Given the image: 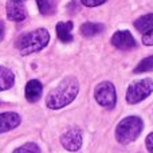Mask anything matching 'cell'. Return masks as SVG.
I'll return each mask as SVG.
<instances>
[{"label": "cell", "mask_w": 153, "mask_h": 153, "mask_svg": "<svg viewBox=\"0 0 153 153\" xmlns=\"http://www.w3.org/2000/svg\"><path fill=\"white\" fill-rule=\"evenodd\" d=\"M79 91V83L75 78L70 76L66 78L58 85L54 90L48 93L46 97V105L47 108L53 109V110H58L69 103H71L75 100Z\"/></svg>", "instance_id": "cell-1"}, {"label": "cell", "mask_w": 153, "mask_h": 153, "mask_svg": "<svg viewBox=\"0 0 153 153\" xmlns=\"http://www.w3.org/2000/svg\"><path fill=\"white\" fill-rule=\"evenodd\" d=\"M50 42V34L46 28H36L31 32L22 35L16 42V47L20 51L22 55L38 53L43 50Z\"/></svg>", "instance_id": "cell-2"}, {"label": "cell", "mask_w": 153, "mask_h": 153, "mask_svg": "<svg viewBox=\"0 0 153 153\" xmlns=\"http://www.w3.org/2000/svg\"><path fill=\"white\" fill-rule=\"evenodd\" d=\"M144 128V122L136 116L126 117L116 128V138L121 144H130L137 140Z\"/></svg>", "instance_id": "cell-3"}, {"label": "cell", "mask_w": 153, "mask_h": 153, "mask_svg": "<svg viewBox=\"0 0 153 153\" xmlns=\"http://www.w3.org/2000/svg\"><path fill=\"white\" fill-rule=\"evenodd\" d=\"M153 91V82L152 79L145 78L141 81H136L133 83H130V86L128 87L126 91V101L128 103H138L141 101H144L145 98H148Z\"/></svg>", "instance_id": "cell-4"}, {"label": "cell", "mask_w": 153, "mask_h": 153, "mask_svg": "<svg viewBox=\"0 0 153 153\" xmlns=\"http://www.w3.org/2000/svg\"><path fill=\"white\" fill-rule=\"evenodd\" d=\"M94 98L98 102V105H101L102 108L113 109L117 102V94H116L114 85L108 81L101 82V83L97 85V87H95Z\"/></svg>", "instance_id": "cell-5"}, {"label": "cell", "mask_w": 153, "mask_h": 153, "mask_svg": "<svg viewBox=\"0 0 153 153\" xmlns=\"http://www.w3.org/2000/svg\"><path fill=\"white\" fill-rule=\"evenodd\" d=\"M61 144L65 149L76 152L82 146V133L78 128H70L61 136Z\"/></svg>", "instance_id": "cell-6"}, {"label": "cell", "mask_w": 153, "mask_h": 153, "mask_svg": "<svg viewBox=\"0 0 153 153\" xmlns=\"http://www.w3.org/2000/svg\"><path fill=\"white\" fill-rule=\"evenodd\" d=\"M111 45L120 50H132L136 47V39L129 31H117L111 36Z\"/></svg>", "instance_id": "cell-7"}, {"label": "cell", "mask_w": 153, "mask_h": 153, "mask_svg": "<svg viewBox=\"0 0 153 153\" xmlns=\"http://www.w3.org/2000/svg\"><path fill=\"white\" fill-rule=\"evenodd\" d=\"M20 122L22 118L18 113H13V111L0 113V133H5L15 129L20 125Z\"/></svg>", "instance_id": "cell-8"}, {"label": "cell", "mask_w": 153, "mask_h": 153, "mask_svg": "<svg viewBox=\"0 0 153 153\" xmlns=\"http://www.w3.org/2000/svg\"><path fill=\"white\" fill-rule=\"evenodd\" d=\"M27 16L26 8L20 1L8 0L7 3V18L12 22H23Z\"/></svg>", "instance_id": "cell-9"}, {"label": "cell", "mask_w": 153, "mask_h": 153, "mask_svg": "<svg viewBox=\"0 0 153 153\" xmlns=\"http://www.w3.org/2000/svg\"><path fill=\"white\" fill-rule=\"evenodd\" d=\"M43 93V85L38 79H31L26 85V98L28 102H36Z\"/></svg>", "instance_id": "cell-10"}, {"label": "cell", "mask_w": 153, "mask_h": 153, "mask_svg": "<svg viewBox=\"0 0 153 153\" xmlns=\"http://www.w3.org/2000/svg\"><path fill=\"white\" fill-rule=\"evenodd\" d=\"M73 22H59L56 24V35H58L59 40L63 43H70L73 40V35H71V31H73Z\"/></svg>", "instance_id": "cell-11"}, {"label": "cell", "mask_w": 153, "mask_h": 153, "mask_svg": "<svg viewBox=\"0 0 153 153\" xmlns=\"http://www.w3.org/2000/svg\"><path fill=\"white\" fill-rule=\"evenodd\" d=\"M15 83V75L10 69L0 66V91L8 90Z\"/></svg>", "instance_id": "cell-12"}, {"label": "cell", "mask_w": 153, "mask_h": 153, "mask_svg": "<svg viewBox=\"0 0 153 153\" xmlns=\"http://www.w3.org/2000/svg\"><path fill=\"white\" fill-rule=\"evenodd\" d=\"M103 30H105L103 24L87 22V23H83L81 26V34L83 35L85 38H93V36H95V35L103 32Z\"/></svg>", "instance_id": "cell-13"}, {"label": "cell", "mask_w": 153, "mask_h": 153, "mask_svg": "<svg viewBox=\"0 0 153 153\" xmlns=\"http://www.w3.org/2000/svg\"><path fill=\"white\" fill-rule=\"evenodd\" d=\"M134 27L140 32H148L149 30L153 28V13H146V15L138 18L134 22Z\"/></svg>", "instance_id": "cell-14"}, {"label": "cell", "mask_w": 153, "mask_h": 153, "mask_svg": "<svg viewBox=\"0 0 153 153\" xmlns=\"http://www.w3.org/2000/svg\"><path fill=\"white\" fill-rule=\"evenodd\" d=\"M36 4H38V8H39L42 15L50 16L56 11L55 0H36Z\"/></svg>", "instance_id": "cell-15"}, {"label": "cell", "mask_w": 153, "mask_h": 153, "mask_svg": "<svg viewBox=\"0 0 153 153\" xmlns=\"http://www.w3.org/2000/svg\"><path fill=\"white\" fill-rule=\"evenodd\" d=\"M153 70V55L146 56L144 58L140 63L136 66L134 73L136 74H140V73H146V71H152Z\"/></svg>", "instance_id": "cell-16"}, {"label": "cell", "mask_w": 153, "mask_h": 153, "mask_svg": "<svg viewBox=\"0 0 153 153\" xmlns=\"http://www.w3.org/2000/svg\"><path fill=\"white\" fill-rule=\"evenodd\" d=\"M12 153H40V148L35 143H27L16 148Z\"/></svg>", "instance_id": "cell-17"}, {"label": "cell", "mask_w": 153, "mask_h": 153, "mask_svg": "<svg viewBox=\"0 0 153 153\" xmlns=\"http://www.w3.org/2000/svg\"><path fill=\"white\" fill-rule=\"evenodd\" d=\"M143 43L145 46H153V28L145 32L143 36Z\"/></svg>", "instance_id": "cell-18"}, {"label": "cell", "mask_w": 153, "mask_h": 153, "mask_svg": "<svg viewBox=\"0 0 153 153\" xmlns=\"http://www.w3.org/2000/svg\"><path fill=\"white\" fill-rule=\"evenodd\" d=\"M108 0H81V3L86 7H98V5L106 3Z\"/></svg>", "instance_id": "cell-19"}, {"label": "cell", "mask_w": 153, "mask_h": 153, "mask_svg": "<svg viewBox=\"0 0 153 153\" xmlns=\"http://www.w3.org/2000/svg\"><path fill=\"white\" fill-rule=\"evenodd\" d=\"M145 144H146V149L149 151V153H153V132L151 134H148L145 140Z\"/></svg>", "instance_id": "cell-20"}, {"label": "cell", "mask_w": 153, "mask_h": 153, "mask_svg": "<svg viewBox=\"0 0 153 153\" xmlns=\"http://www.w3.org/2000/svg\"><path fill=\"white\" fill-rule=\"evenodd\" d=\"M69 10H70V12H71V13L78 12V11H79V4H78V1L73 0V1L69 4Z\"/></svg>", "instance_id": "cell-21"}, {"label": "cell", "mask_w": 153, "mask_h": 153, "mask_svg": "<svg viewBox=\"0 0 153 153\" xmlns=\"http://www.w3.org/2000/svg\"><path fill=\"white\" fill-rule=\"evenodd\" d=\"M4 31H5V28H4V23H3V22H0V42H1V40L4 39Z\"/></svg>", "instance_id": "cell-22"}, {"label": "cell", "mask_w": 153, "mask_h": 153, "mask_svg": "<svg viewBox=\"0 0 153 153\" xmlns=\"http://www.w3.org/2000/svg\"><path fill=\"white\" fill-rule=\"evenodd\" d=\"M13 1H20V3H23L24 0H13Z\"/></svg>", "instance_id": "cell-23"}]
</instances>
